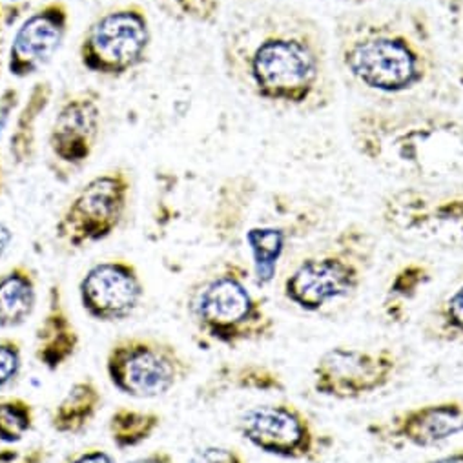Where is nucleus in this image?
I'll return each instance as SVG.
<instances>
[{"mask_svg":"<svg viewBox=\"0 0 463 463\" xmlns=\"http://www.w3.org/2000/svg\"><path fill=\"white\" fill-rule=\"evenodd\" d=\"M328 33L337 82L362 104H463L429 8L409 0L343 8Z\"/></svg>","mask_w":463,"mask_h":463,"instance_id":"obj_1","label":"nucleus"},{"mask_svg":"<svg viewBox=\"0 0 463 463\" xmlns=\"http://www.w3.org/2000/svg\"><path fill=\"white\" fill-rule=\"evenodd\" d=\"M221 59L243 93L281 113L316 118L337 100L330 33L301 6L269 5L230 24Z\"/></svg>","mask_w":463,"mask_h":463,"instance_id":"obj_2","label":"nucleus"},{"mask_svg":"<svg viewBox=\"0 0 463 463\" xmlns=\"http://www.w3.org/2000/svg\"><path fill=\"white\" fill-rule=\"evenodd\" d=\"M346 137L373 168L405 184L463 181V113L447 106L378 108L346 113Z\"/></svg>","mask_w":463,"mask_h":463,"instance_id":"obj_3","label":"nucleus"},{"mask_svg":"<svg viewBox=\"0 0 463 463\" xmlns=\"http://www.w3.org/2000/svg\"><path fill=\"white\" fill-rule=\"evenodd\" d=\"M378 254L369 226L351 221L307 247L281 278L283 298L301 312L317 314L353 299L365 285Z\"/></svg>","mask_w":463,"mask_h":463,"instance_id":"obj_4","label":"nucleus"},{"mask_svg":"<svg viewBox=\"0 0 463 463\" xmlns=\"http://www.w3.org/2000/svg\"><path fill=\"white\" fill-rule=\"evenodd\" d=\"M194 330L208 345L240 349L276 337L278 323L252 283L249 265L238 260L215 263L195 279L184 301Z\"/></svg>","mask_w":463,"mask_h":463,"instance_id":"obj_5","label":"nucleus"},{"mask_svg":"<svg viewBox=\"0 0 463 463\" xmlns=\"http://www.w3.org/2000/svg\"><path fill=\"white\" fill-rule=\"evenodd\" d=\"M380 222L402 243L463 250V181L403 184L380 203Z\"/></svg>","mask_w":463,"mask_h":463,"instance_id":"obj_6","label":"nucleus"},{"mask_svg":"<svg viewBox=\"0 0 463 463\" xmlns=\"http://www.w3.org/2000/svg\"><path fill=\"white\" fill-rule=\"evenodd\" d=\"M334 206L330 201L308 194H272V213L245 232V245L250 254V276L261 292L279 276L290 252L326 228Z\"/></svg>","mask_w":463,"mask_h":463,"instance_id":"obj_7","label":"nucleus"},{"mask_svg":"<svg viewBox=\"0 0 463 463\" xmlns=\"http://www.w3.org/2000/svg\"><path fill=\"white\" fill-rule=\"evenodd\" d=\"M104 373L119 394L137 400H161L184 383L192 362L179 346L152 334H130L111 341L104 358Z\"/></svg>","mask_w":463,"mask_h":463,"instance_id":"obj_8","label":"nucleus"},{"mask_svg":"<svg viewBox=\"0 0 463 463\" xmlns=\"http://www.w3.org/2000/svg\"><path fill=\"white\" fill-rule=\"evenodd\" d=\"M402 358L389 346L335 345L323 353L312 369V389L335 402H356L385 391L402 373Z\"/></svg>","mask_w":463,"mask_h":463,"instance_id":"obj_9","label":"nucleus"},{"mask_svg":"<svg viewBox=\"0 0 463 463\" xmlns=\"http://www.w3.org/2000/svg\"><path fill=\"white\" fill-rule=\"evenodd\" d=\"M236 429L250 447L285 461L321 463L330 445L308 414L288 402L249 407L240 414Z\"/></svg>","mask_w":463,"mask_h":463,"instance_id":"obj_10","label":"nucleus"},{"mask_svg":"<svg viewBox=\"0 0 463 463\" xmlns=\"http://www.w3.org/2000/svg\"><path fill=\"white\" fill-rule=\"evenodd\" d=\"M130 192L132 181L123 170L93 177L62 210L55 224L57 240L71 249L108 240L127 217Z\"/></svg>","mask_w":463,"mask_h":463,"instance_id":"obj_11","label":"nucleus"},{"mask_svg":"<svg viewBox=\"0 0 463 463\" xmlns=\"http://www.w3.org/2000/svg\"><path fill=\"white\" fill-rule=\"evenodd\" d=\"M152 43L146 10L139 5L113 8L86 30L79 57L86 70L104 77H121L145 62Z\"/></svg>","mask_w":463,"mask_h":463,"instance_id":"obj_12","label":"nucleus"},{"mask_svg":"<svg viewBox=\"0 0 463 463\" xmlns=\"http://www.w3.org/2000/svg\"><path fill=\"white\" fill-rule=\"evenodd\" d=\"M79 303L97 323H123L141 308L146 287L137 267L127 260L93 263L79 279Z\"/></svg>","mask_w":463,"mask_h":463,"instance_id":"obj_13","label":"nucleus"},{"mask_svg":"<svg viewBox=\"0 0 463 463\" xmlns=\"http://www.w3.org/2000/svg\"><path fill=\"white\" fill-rule=\"evenodd\" d=\"M365 432L374 441L396 449H434L463 436V400L416 405L371 421Z\"/></svg>","mask_w":463,"mask_h":463,"instance_id":"obj_14","label":"nucleus"},{"mask_svg":"<svg viewBox=\"0 0 463 463\" xmlns=\"http://www.w3.org/2000/svg\"><path fill=\"white\" fill-rule=\"evenodd\" d=\"M68 26V6L61 0H52L28 15L12 41L8 61L10 73L24 79L48 66L62 48Z\"/></svg>","mask_w":463,"mask_h":463,"instance_id":"obj_15","label":"nucleus"},{"mask_svg":"<svg viewBox=\"0 0 463 463\" xmlns=\"http://www.w3.org/2000/svg\"><path fill=\"white\" fill-rule=\"evenodd\" d=\"M100 132V106L91 91L64 100L48 137L50 150L64 166L77 168L91 156Z\"/></svg>","mask_w":463,"mask_h":463,"instance_id":"obj_16","label":"nucleus"},{"mask_svg":"<svg viewBox=\"0 0 463 463\" xmlns=\"http://www.w3.org/2000/svg\"><path fill=\"white\" fill-rule=\"evenodd\" d=\"M80 349V335L70 316L62 288L52 285L43 319L35 328L33 360L48 373L66 367Z\"/></svg>","mask_w":463,"mask_h":463,"instance_id":"obj_17","label":"nucleus"},{"mask_svg":"<svg viewBox=\"0 0 463 463\" xmlns=\"http://www.w3.org/2000/svg\"><path fill=\"white\" fill-rule=\"evenodd\" d=\"M285 392V378L272 367L256 362L222 364L199 389V400L212 402L228 392Z\"/></svg>","mask_w":463,"mask_h":463,"instance_id":"obj_18","label":"nucleus"},{"mask_svg":"<svg viewBox=\"0 0 463 463\" xmlns=\"http://www.w3.org/2000/svg\"><path fill=\"white\" fill-rule=\"evenodd\" d=\"M39 307V279L24 263L0 272V330L24 326Z\"/></svg>","mask_w":463,"mask_h":463,"instance_id":"obj_19","label":"nucleus"},{"mask_svg":"<svg viewBox=\"0 0 463 463\" xmlns=\"http://www.w3.org/2000/svg\"><path fill=\"white\" fill-rule=\"evenodd\" d=\"M102 392L90 376L77 380L50 412V427L61 436H80L102 409Z\"/></svg>","mask_w":463,"mask_h":463,"instance_id":"obj_20","label":"nucleus"},{"mask_svg":"<svg viewBox=\"0 0 463 463\" xmlns=\"http://www.w3.org/2000/svg\"><path fill=\"white\" fill-rule=\"evenodd\" d=\"M421 334L439 345L463 343V269L425 316Z\"/></svg>","mask_w":463,"mask_h":463,"instance_id":"obj_21","label":"nucleus"},{"mask_svg":"<svg viewBox=\"0 0 463 463\" xmlns=\"http://www.w3.org/2000/svg\"><path fill=\"white\" fill-rule=\"evenodd\" d=\"M434 279V269L420 260L402 265L391 278L385 298L383 316L391 323H402L407 316V307L418 299L421 290Z\"/></svg>","mask_w":463,"mask_h":463,"instance_id":"obj_22","label":"nucleus"},{"mask_svg":"<svg viewBox=\"0 0 463 463\" xmlns=\"http://www.w3.org/2000/svg\"><path fill=\"white\" fill-rule=\"evenodd\" d=\"M161 423L163 416L152 409L119 407L109 414L106 430L115 449L130 450L152 439Z\"/></svg>","mask_w":463,"mask_h":463,"instance_id":"obj_23","label":"nucleus"},{"mask_svg":"<svg viewBox=\"0 0 463 463\" xmlns=\"http://www.w3.org/2000/svg\"><path fill=\"white\" fill-rule=\"evenodd\" d=\"M434 17L450 73L463 91V0H438Z\"/></svg>","mask_w":463,"mask_h":463,"instance_id":"obj_24","label":"nucleus"},{"mask_svg":"<svg viewBox=\"0 0 463 463\" xmlns=\"http://www.w3.org/2000/svg\"><path fill=\"white\" fill-rule=\"evenodd\" d=\"M35 427V407L23 396H0V443L17 445Z\"/></svg>","mask_w":463,"mask_h":463,"instance_id":"obj_25","label":"nucleus"},{"mask_svg":"<svg viewBox=\"0 0 463 463\" xmlns=\"http://www.w3.org/2000/svg\"><path fill=\"white\" fill-rule=\"evenodd\" d=\"M24 369V351L19 339L0 337V392L8 391L21 378Z\"/></svg>","mask_w":463,"mask_h":463,"instance_id":"obj_26","label":"nucleus"},{"mask_svg":"<svg viewBox=\"0 0 463 463\" xmlns=\"http://www.w3.org/2000/svg\"><path fill=\"white\" fill-rule=\"evenodd\" d=\"M174 3L186 19L212 26L221 15L224 0H174Z\"/></svg>","mask_w":463,"mask_h":463,"instance_id":"obj_27","label":"nucleus"},{"mask_svg":"<svg viewBox=\"0 0 463 463\" xmlns=\"http://www.w3.org/2000/svg\"><path fill=\"white\" fill-rule=\"evenodd\" d=\"M188 463H249L245 454L228 445H203L192 452Z\"/></svg>","mask_w":463,"mask_h":463,"instance_id":"obj_28","label":"nucleus"},{"mask_svg":"<svg viewBox=\"0 0 463 463\" xmlns=\"http://www.w3.org/2000/svg\"><path fill=\"white\" fill-rule=\"evenodd\" d=\"M62 463H119L115 454L100 447H88L77 452H71L62 459Z\"/></svg>","mask_w":463,"mask_h":463,"instance_id":"obj_29","label":"nucleus"},{"mask_svg":"<svg viewBox=\"0 0 463 463\" xmlns=\"http://www.w3.org/2000/svg\"><path fill=\"white\" fill-rule=\"evenodd\" d=\"M19 100V93L15 90H6L0 93V137L6 132L10 121H12V113L17 106Z\"/></svg>","mask_w":463,"mask_h":463,"instance_id":"obj_30","label":"nucleus"},{"mask_svg":"<svg viewBox=\"0 0 463 463\" xmlns=\"http://www.w3.org/2000/svg\"><path fill=\"white\" fill-rule=\"evenodd\" d=\"M127 463H175V459L168 450L157 449V450H150L146 454L136 456V458L128 459Z\"/></svg>","mask_w":463,"mask_h":463,"instance_id":"obj_31","label":"nucleus"},{"mask_svg":"<svg viewBox=\"0 0 463 463\" xmlns=\"http://www.w3.org/2000/svg\"><path fill=\"white\" fill-rule=\"evenodd\" d=\"M12 243H14V230L6 222H0V260L5 258Z\"/></svg>","mask_w":463,"mask_h":463,"instance_id":"obj_32","label":"nucleus"},{"mask_svg":"<svg viewBox=\"0 0 463 463\" xmlns=\"http://www.w3.org/2000/svg\"><path fill=\"white\" fill-rule=\"evenodd\" d=\"M425 463H463V449H458V450L436 456V458H432V459H429Z\"/></svg>","mask_w":463,"mask_h":463,"instance_id":"obj_33","label":"nucleus"},{"mask_svg":"<svg viewBox=\"0 0 463 463\" xmlns=\"http://www.w3.org/2000/svg\"><path fill=\"white\" fill-rule=\"evenodd\" d=\"M44 458H46L44 449H33L30 454L19 456L15 463H44Z\"/></svg>","mask_w":463,"mask_h":463,"instance_id":"obj_34","label":"nucleus"},{"mask_svg":"<svg viewBox=\"0 0 463 463\" xmlns=\"http://www.w3.org/2000/svg\"><path fill=\"white\" fill-rule=\"evenodd\" d=\"M330 3L343 5L345 8H360V6H367V5L380 3V0H330Z\"/></svg>","mask_w":463,"mask_h":463,"instance_id":"obj_35","label":"nucleus"},{"mask_svg":"<svg viewBox=\"0 0 463 463\" xmlns=\"http://www.w3.org/2000/svg\"><path fill=\"white\" fill-rule=\"evenodd\" d=\"M0 3H8V5L19 6V5H23V3H28V0H0Z\"/></svg>","mask_w":463,"mask_h":463,"instance_id":"obj_36","label":"nucleus"},{"mask_svg":"<svg viewBox=\"0 0 463 463\" xmlns=\"http://www.w3.org/2000/svg\"><path fill=\"white\" fill-rule=\"evenodd\" d=\"M0 12H3V10H0ZM0 19H3V14H0Z\"/></svg>","mask_w":463,"mask_h":463,"instance_id":"obj_37","label":"nucleus"}]
</instances>
